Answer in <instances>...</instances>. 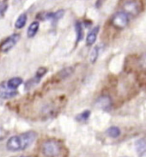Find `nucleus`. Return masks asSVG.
Segmentation results:
<instances>
[{"instance_id": "f257e3e1", "label": "nucleus", "mask_w": 146, "mask_h": 157, "mask_svg": "<svg viewBox=\"0 0 146 157\" xmlns=\"http://www.w3.org/2000/svg\"><path fill=\"white\" fill-rule=\"evenodd\" d=\"M42 152L46 157H57L61 152V147L58 142L48 140L43 143Z\"/></svg>"}, {"instance_id": "f03ea898", "label": "nucleus", "mask_w": 146, "mask_h": 157, "mask_svg": "<svg viewBox=\"0 0 146 157\" xmlns=\"http://www.w3.org/2000/svg\"><path fill=\"white\" fill-rule=\"evenodd\" d=\"M124 12L131 16H137L141 10V5L137 0H127L123 5Z\"/></svg>"}, {"instance_id": "7ed1b4c3", "label": "nucleus", "mask_w": 146, "mask_h": 157, "mask_svg": "<svg viewBox=\"0 0 146 157\" xmlns=\"http://www.w3.org/2000/svg\"><path fill=\"white\" fill-rule=\"evenodd\" d=\"M112 23L116 28L124 29L127 25L128 16L124 11L117 12L112 18Z\"/></svg>"}, {"instance_id": "20e7f679", "label": "nucleus", "mask_w": 146, "mask_h": 157, "mask_svg": "<svg viewBox=\"0 0 146 157\" xmlns=\"http://www.w3.org/2000/svg\"><path fill=\"white\" fill-rule=\"evenodd\" d=\"M19 138L21 142V146H22V150L25 148H28L36 138V133L34 131H28L25 132L23 134L19 135Z\"/></svg>"}, {"instance_id": "39448f33", "label": "nucleus", "mask_w": 146, "mask_h": 157, "mask_svg": "<svg viewBox=\"0 0 146 157\" xmlns=\"http://www.w3.org/2000/svg\"><path fill=\"white\" fill-rule=\"evenodd\" d=\"M19 39H20V35L19 34H14L12 36H9L5 40V42L2 43V45L0 47L1 50L3 51V52H5V53L9 51L17 43Z\"/></svg>"}, {"instance_id": "423d86ee", "label": "nucleus", "mask_w": 146, "mask_h": 157, "mask_svg": "<svg viewBox=\"0 0 146 157\" xmlns=\"http://www.w3.org/2000/svg\"><path fill=\"white\" fill-rule=\"evenodd\" d=\"M17 94V91L9 87L7 82H3L0 85V98L3 99H9L15 97Z\"/></svg>"}, {"instance_id": "0eeeda50", "label": "nucleus", "mask_w": 146, "mask_h": 157, "mask_svg": "<svg viewBox=\"0 0 146 157\" xmlns=\"http://www.w3.org/2000/svg\"><path fill=\"white\" fill-rule=\"evenodd\" d=\"M7 148L10 151H19L22 150L21 142L19 136H14L8 140L7 142Z\"/></svg>"}, {"instance_id": "6e6552de", "label": "nucleus", "mask_w": 146, "mask_h": 157, "mask_svg": "<svg viewBox=\"0 0 146 157\" xmlns=\"http://www.w3.org/2000/svg\"><path fill=\"white\" fill-rule=\"evenodd\" d=\"M98 31H99V27L97 26L96 28L93 29L88 34L86 38V44L88 46H91V45H93L96 42Z\"/></svg>"}, {"instance_id": "1a4fd4ad", "label": "nucleus", "mask_w": 146, "mask_h": 157, "mask_svg": "<svg viewBox=\"0 0 146 157\" xmlns=\"http://www.w3.org/2000/svg\"><path fill=\"white\" fill-rule=\"evenodd\" d=\"M39 27H40V23H39V22H37V21L33 22V23L29 25L28 29H27V37L33 38V37L35 36L37 34V32H38V30H39Z\"/></svg>"}, {"instance_id": "9d476101", "label": "nucleus", "mask_w": 146, "mask_h": 157, "mask_svg": "<svg viewBox=\"0 0 146 157\" xmlns=\"http://www.w3.org/2000/svg\"><path fill=\"white\" fill-rule=\"evenodd\" d=\"M135 148L138 155H143L146 152V140L145 139H138L135 143Z\"/></svg>"}, {"instance_id": "9b49d317", "label": "nucleus", "mask_w": 146, "mask_h": 157, "mask_svg": "<svg viewBox=\"0 0 146 157\" xmlns=\"http://www.w3.org/2000/svg\"><path fill=\"white\" fill-rule=\"evenodd\" d=\"M97 105L101 109L107 110L111 106V99L108 97H101L97 100Z\"/></svg>"}, {"instance_id": "f8f14e48", "label": "nucleus", "mask_w": 146, "mask_h": 157, "mask_svg": "<svg viewBox=\"0 0 146 157\" xmlns=\"http://www.w3.org/2000/svg\"><path fill=\"white\" fill-rule=\"evenodd\" d=\"M22 83H23V78L20 77H15L7 81V85L9 86V87L14 90H16Z\"/></svg>"}, {"instance_id": "ddd939ff", "label": "nucleus", "mask_w": 146, "mask_h": 157, "mask_svg": "<svg viewBox=\"0 0 146 157\" xmlns=\"http://www.w3.org/2000/svg\"><path fill=\"white\" fill-rule=\"evenodd\" d=\"M27 15L25 14V13H23V14H21L18 17V18L16 19V23H15V27L16 29H23L24 26H25V24L27 23Z\"/></svg>"}, {"instance_id": "4468645a", "label": "nucleus", "mask_w": 146, "mask_h": 157, "mask_svg": "<svg viewBox=\"0 0 146 157\" xmlns=\"http://www.w3.org/2000/svg\"><path fill=\"white\" fill-rule=\"evenodd\" d=\"M75 29H76V33H77V42H79L80 41H82V38H83V36H84L82 23H80V22H76Z\"/></svg>"}, {"instance_id": "2eb2a0df", "label": "nucleus", "mask_w": 146, "mask_h": 157, "mask_svg": "<svg viewBox=\"0 0 146 157\" xmlns=\"http://www.w3.org/2000/svg\"><path fill=\"white\" fill-rule=\"evenodd\" d=\"M107 134L110 137H113V138H116L118 137L119 135H120V130L118 127H115V126H113V127H110L107 130Z\"/></svg>"}, {"instance_id": "dca6fc26", "label": "nucleus", "mask_w": 146, "mask_h": 157, "mask_svg": "<svg viewBox=\"0 0 146 157\" xmlns=\"http://www.w3.org/2000/svg\"><path fill=\"white\" fill-rule=\"evenodd\" d=\"M98 54H99V51H98V48L96 47L92 49L91 53L89 55V59H90V61L92 63H95L98 58Z\"/></svg>"}, {"instance_id": "f3484780", "label": "nucleus", "mask_w": 146, "mask_h": 157, "mask_svg": "<svg viewBox=\"0 0 146 157\" xmlns=\"http://www.w3.org/2000/svg\"><path fill=\"white\" fill-rule=\"evenodd\" d=\"M64 14V11L63 10H58L57 12H55V13H52V18L51 20H54V21H58V20H60Z\"/></svg>"}, {"instance_id": "a211bd4d", "label": "nucleus", "mask_w": 146, "mask_h": 157, "mask_svg": "<svg viewBox=\"0 0 146 157\" xmlns=\"http://www.w3.org/2000/svg\"><path fill=\"white\" fill-rule=\"evenodd\" d=\"M90 115V111H85L82 112L81 114L77 117V118L78 119V121H85L89 118V117Z\"/></svg>"}, {"instance_id": "6ab92c4d", "label": "nucleus", "mask_w": 146, "mask_h": 157, "mask_svg": "<svg viewBox=\"0 0 146 157\" xmlns=\"http://www.w3.org/2000/svg\"><path fill=\"white\" fill-rule=\"evenodd\" d=\"M46 69L45 67H41V68H39L38 71L36 72V78L38 79H40V78L44 75V74H46Z\"/></svg>"}, {"instance_id": "aec40b11", "label": "nucleus", "mask_w": 146, "mask_h": 157, "mask_svg": "<svg viewBox=\"0 0 146 157\" xmlns=\"http://www.w3.org/2000/svg\"><path fill=\"white\" fill-rule=\"evenodd\" d=\"M103 1H104V0H97V1H96V6H97V7H100V5L102 4Z\"/></svg>"}, {"instance_id": "412c9836", "label": "nucleus", "mask_w": 146, "mask_h": 157, "mask_svg": "<svg viewBox=\"0 0 146 157\" xmlns=\"http://www.w3.org/2000/svg\"><path fill=\"white\" fill-rule=\"evenodd\" d=\"M16 157H21V156H16Z\"/></svg>"}, {"instance_id": "4be33fe9", "label": "nucleus", "mask_w": 146, "mask_h": 157, "mask_svg": "<svg viewBox=\"0 0 146 157\" xmlns=\"http://www.w3.org/2000/svg\"><path fill=\"white\" fill-rule=\"evenodd\" d=\"M21 157H25V156H21Z\"/></svg>"}]
</instances>
